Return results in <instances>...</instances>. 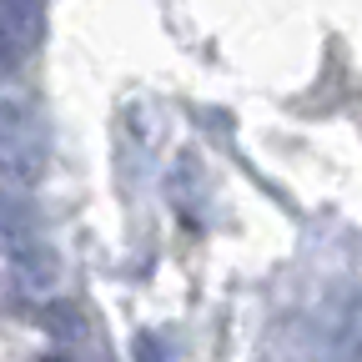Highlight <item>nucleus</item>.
Segmentation results:
<instances>
[{
  "label": "nucleus",
  "mask_w": 362,
  "mask_h": 362,
  "mask_svg": "<svg viewBox=\"0 0 362 362\" xmlns=\"http://www.w3.org/2000/svg\"><path fill=\"white\" fill-rule=\"evenodd\" d=\"M0 257L16 267V277L30 292H56L61 262H56L51 242H45V226L30 211V202L6 192V187H0Z\"/></svg>",
  "instance_id": "1"
},
{
  "label": "nucleus",
  "mask_w": 362,
  "mask_h": 362,
  "mask_svg": "<svg viewBox=\"0 0 362 362\" xmlns=\"http://www.w3.org/2000/svg\"><path fill=\"white\" fill-rule=\"evenodd\" d=\"M45 171H51V136H45L40 116L16 96H0V181H6V192L35 187Z\"/></svg>",
  "instance_id": "2"
},
{
  "label": "nucleus",
  "mask_w": 362,
  "mask_h": 362,
  "mask_svg": "<svg viewBox=\"0 0 362 362\" xmlns=\"http://www.w3.org/2000/svg\"><path fill=\"white\" fill-rule=\"evenodd\" d=\"M317 337H322L327 362H362V292L357 287L327 302V312L317 317Z\"/></svg>",
  "instance_id": "3"
},
{
  "label": "nucleus",
  "mask_w": 362,
  "mask_h": 362,
  "mask_svg": "<svg viewBox=\"0 0 362 362\" xmlns=\"http://www.w3.org/2000/svg\"><path fill=\"white\" fill-rule=\"evenodd\" d=\"M40 6L35 0H0V71H16L40 45Z\"/></svg>",
  "instance_id": "4"
},
{
  "label": "nucleus",
  "mask_w": 362,
  "mask_h": 362,
  "mask_svg": "<svg viewBox=\"0 0 362 362\" xmlns=\"http://www.w3.org/2000/svg\"><path fill=\"white\" fill-rule=\"evenodd\" d=\"M45 362H76V357L71 352H56V357H45Z\"/></svg>",
  "instance_id": "5"
}]
</instances>
